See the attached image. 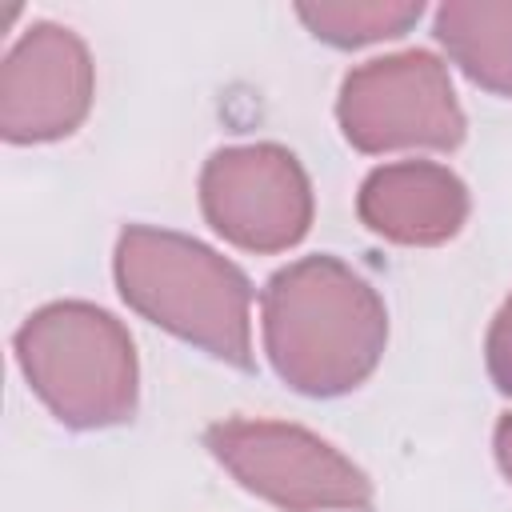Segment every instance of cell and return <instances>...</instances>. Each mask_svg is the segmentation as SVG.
Segmentation results:
<instances>
[{"instance_id":"277c9868","label":"cell","mask_w":512,"mask_h":512,"mask_svg":"<svg viewBox=\"0 0 512 512\" xmlns=\"http://www.w3.org/2000/svg\"><path fill=\"white\" fill-rule=\"evenodd\" d=\"M204 448L232 472L240 488L284 508L324 512L372 508V480L340 448L284 420H220L204 428Z\"/></svg>"},{"instance_id":"52a82bcc","label":"cell","mask_w":512,"mask_h":512,"mask_svg":"<svg viewBox=\"0 0 512 512\" xmlns=\"http://www.w3.org/2000/svg\"><path fill=\"white\" fill-rule=\"evenodd\" d=\"M96 92L88 44L52 20L24 28L0 64V136L8 144H52L72 136Z\"/></svg>"},{"instance_id":"7a4b0ae2","label":"cell","mask_w":512,"mask_h":512,"mask_svg":"<svg viewBox=\"0 0 512 512\" xmlns=\"http://www.w3.org/2000/svg\"><path fill=\"white\" fill-rule=\"evenodd\" d=\"M120 300L212 360L252 372V284L196 236L128 224L112 256Z\"/></svg>"},{"instance_id":"5b68a950","label":"cell","mask_w":512,"mask_h":512,"mask_svg":"<svg viewBox=\"0 0 512 512\" xmlns=\"http://www.w3.org/2000/svg\"><path fill=\"white\" fill-rule=\"evenodd\" d=\"M336 120L356 152L436 148L464 140V112L440 56L412 48L352 68L336 96Z\"/></svg>"},{"instance_id":"ba28073f","label":"cell","mask_w":512,"mask_h":512,"mask_svg":"<svg viewBox=\"0 0 512 512\" xmlns=\"http://www.w3.org/2000/svg\"><path fill=\"white\" fill-rule=\"evenodd\" d=\"M360 224L392 244H448L468 220L464 180L432 160H396L364 176L356 196Z\"/></svg>"},{"instance_id":"7c38bea8","label":"cell","mask_w":512,"mask_h":512,"mask_svg":"<svg viewBox=\"0 0 512 512\" xmlns=\"http://www.w3.org/2000/svg\"><path fill=\"white\" fill-rule=\"evenodd\" d=\"M492 448H496V464H500L504 480L512 484V412H508V416H500L496 436H492Z\"/></svg>"},{"instance_id":"3957f363","label":"cell","mask_w":512,"mask_h":512,"mask_svg":"<svg viewBox=\"0 0 512 512\" xmlns=\"http://www.w3.org/2000/svg\"><path fill=\"white\" fill-rule=\"evenodd\" d=\"M12 352L28 388L64 428L96 432L132 420L136 344L112 312L88 300H52L16 328Z\"/></svg>"},{"instance_id":"8992f818","label":"cell","mask_w":512,"mask_h":512,"mask_svg":"<svg viewBox=\"0 0 512 512\" xmlns=\"http://www.w3.org/2000/svg\"><path fill=\"white\" fill-rule=\"evenodd\" d=\"M200 208L216 236L244 252H284L308 236L312 184L280 144H236L208 156Z\"/></svg>"},{"instance_id":"8fae6325","label":"cell","mask_w":512,"mask_h":512,"mask_svg":"<svg viewBox=\"0 0 512 512\" xmlns=\"http://www.w3.org/2000/svg\"><path fill=\"white\" fill-rule=\"evenodd\" d=\"M484 364H488V376H492L496 392L512 396V292H508V300L500 304V312H496L492 324H488V336H484Z\"/></svg>"},{"instance_id":"30bf717a","label":"cell","mask_w":512,"mask_h":512,"mask_svg":"<svg viewBox=\"0 0 512 512\" xmlns=\"http://www.w3.org/2000/svg\"><path fill=\"white\" fill-rule=\"evenodd\" d=\"M424 4H388V0H324V4H296V16L308 32L332 48H360L376 40L404 36L420 20Z\"/></svg>"},{"instance_id":"9c48e42d","label":"cell","mask_w":512,"mask_h":512,"mask_svg":"<svg viewBox=\"0 0 512 512\" xmlns=\"http://www.w3.org/2000/svg\"><path fill=\"white\" fill-rule=\"evenodd\" d=\"M432 36L472 84L512 100V0H448Z\"/></svg>"},{"instance_id":"6da1fadb","label":"cell","mask_w":512,"mask_h":512,"mask_svg":"<svg viewBox=\"0 0 512 512\" xmlns=\"http://www.w3.org/2000/svg\"><path fill=\"white\" fill-rule=\"evenodd\" d=\"M260 332L272 372L300 396L332 400L360 388L388 344L376 288L336 256H304L268 276Z\"/></svg>"}]
</instances>
